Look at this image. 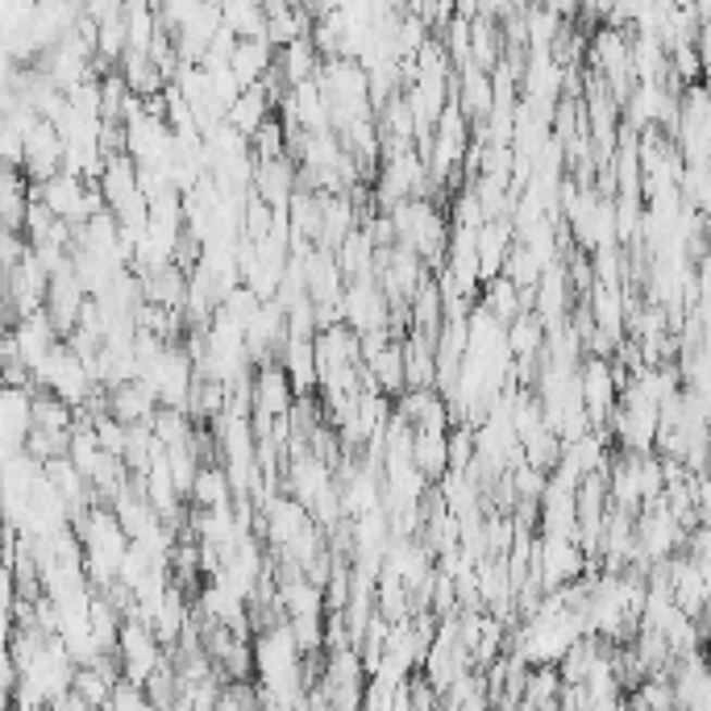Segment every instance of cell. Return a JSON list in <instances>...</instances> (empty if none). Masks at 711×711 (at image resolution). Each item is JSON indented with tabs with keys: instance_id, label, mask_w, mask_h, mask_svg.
I'll list each match as a JSON object with an SVG mask.
<instances>
[{
	"instance_id": "4",
	"label": "cell",
	"mask_w": 711,
	"mask_h": 711,
	"mask_svg": "<svg viewBox=\"0 0 711 711\" xmlns=\"http://www.w3.org/2000/svg\"><path fill=\"white\" fill-rule=\"evenodd\" d=\"M524 708H558L562 703V674L558 665H528L521 687Z\"/></svg>"
},
{
	"instance_id": "9",
	"label": "cell",
	"mask_w": 711,
	"mask_h": 711,
	"mask_svg": "<svg viewBox=\"0 0 711 711\" xmlns=\"http://www.w3.org/2000/svg\"><path fill=\"white\" fill-rule=\"evenodd\" d=\"M72 690L84 699V708H104V699H109V690H113V683L96 670V665H75L72 674Z\"/></svg>"
},
{
	"instance_id": "3",
	"label": "cell",
	"mask_w": 711,
	"mask_h": 711,
	"mask_svg": "<svg viewBox=\"0 0 711 711\" xmlns=\"http://www.w3.org/2000/svg\"><path fill=\"white\" fill-rule=\"evenodd\" d=\"M154 408H159V400H154L138 379L109 387V412L117 416L121 425H150Z\"/></svg>"
},
{
	"instance_id": "1",
	"label": "cell",
	"mask_w": 711,
	"mask_h": 711,
	"mask_svg": "<svg viewBox=\"0 0 711 711\" xmlns=\"http://www.w3.org/2000/svg\"><path fill=\"white\" fill-rule=\"evenodd\" d=\"M163 658V640L150 633V624L142 620H121L117 633V662H121V678L129 683H146L150 670Z\"/></svg>"
},
{
	"instance_id": "5",
	"label": "cell",
	"mask_w": 711,
	"mask_h": 711,
	"mask_svg": "<svg viewBox=\"0 0 711 711\" xmlns=\"http://www.w3.org/2000/svg\"><path fill=\"white\" fill-rule=\"evenodd\" d=\"M188 503L191 508H229V503H234V491H229L225 466H209V462H200V471H196V478H191Z\"/></svg>"
},
{
	"instance_id": "7",
	"label": "cell",
	"mask_w": 711,
	"mask_h": 711,
	"mask_svg": "<svg viewBox=\"0 0 711 711\" xmlns=\"http://www.w3.org/2000/svg\"><path fill=\"white\" fill-rule=\"evenodd\" d=\"M29 428H67L75 425V408L67 400H59L54 391H34V403H29Z\"/></svg>"
},
{
	"instance_id": "6",
	"label": "cell",
	"mask_w": 711,
	"mask_h": 711,
	"mask_svg": "<svg viewBox=\"0 0 711 711\" xmlns=\"http://www.w3.org/2000/svg\"><path fill=\"white\" fill-rule=\"evenodd\" d=\"M25 204H29V179H25L22 171L4 166V171H0V225L22 229Z\"/></svg>"
},
{
	"instance_id": "8",
	"label": "cell",
	"mask_w": 711,
	"mask_h": 711,
	"mask_svg": "<svg viewBox=\"0 0 711 711\" xmlns=\"http://www.w3.org/2000/svg\"><path fill=\"white\" fill-rule=\"evenodd\" d=\"M491 104H496V92H491V79L487 72H478V67H466V79H462V113H471V117H487L491 113Z\"/></svg>"
},
{
	"instance_id": "2",
	"label": "cell",
	"mask_w": 711,
	"mask_h": 711,
	"mask_svg": "<svg viewBox=\"0 0 711 711\" xmlns=\"http://www.w3.org/2000/svg\"><path fill=\"white\" fill-rule=\"evenodd\" d=\"M29 403H34V387H17V383H0V441H9L13 450H22L29 437Z\"/></svg>"
}]
</instances>
